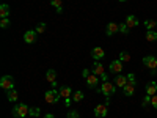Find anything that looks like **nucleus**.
Masks as SVG:
<instances>
[{"label":"nucleus","instance_id":"f257e3e1","mask_svg":"<svg viewBox=\"0 0 157 118\" xmlns=\"http://www.w3.org/2000/svg\"><path fill=\"white\" fill-rule=\"evenodd\" d=\"M29 110H30V107L27 106V104L21 102V104H17V106H14L11 109V115L14 118H25L29 115Z\"/></svg>","mask_w":157,"mask_h":118},{"label":"nucleus","instance_id":"f03ea898","mask_svg":"<svg viewBox=\"0 0 157 118\" xmlns=\"http://www.w3.org/2000/svg\"><path fill=\"white\" fill-rule=\"evenodd\" d=\"M98 91L99 93H102L105 98H110V96H113L115 95V91H116V85L115 84H112V82H102L101 84V87L98 88Z\"/></svg>","mask_w":157,"mask_h":118},{"label":"nucleus","instance_id":"7ed1b4c3","mask_svg":"<svg viewBox=\"0 0 157 118\" xmlns=\"http://www.w3.org/2000/svg\"><path fill=\"white\" fill-rule=\"evenodd\" d=\"M141 63H143V66H146L148 69H151V74H152V76L157 74V57H154V55H146V57H143Z\"/></svg>","mask_w":157,"mask_h":118},{"label":"nucleus","instance_id":"20e7f679","mask_svg":"<svg viewBox=\"0 0 157 118\" xmlns=\"http://www.w3.org/2000/svg\"><path fill=\"white\" fill-rule=\"evenodd\" d=\"M60 93L55 90V88H52V90H47L46 91V95H44V99H46V102L47 104H57L58 101H60Z\"/></svg>","mask_w":157,"mask_h":118},{"label":"nucleus","instance_id":"39448f33","mask_svg":"<svg viewBox=\"0 0 157 118\" xmlns=\"http://www.w3.org/2000/svg\"><path fill=\"white\" fill-rule=\"evenodd\" d=\"M0 87H2L5 91L13 90L14 88V79H13L11 76H3L2 79H0Z\"/></svg>","mask_w":157,"mask_h":118},{"label":"nucleus","instance_id":"423d86ee","mask_svg":"<svg viewBox=\"0 0 157 118\" xmlns=\"http://www.w3.org/2000/svg\"><path fill=\"white\" fill-rule=\"evenodd\" d=\"M74 93H72V88L69 87V85H61L60 87V96L66 101V106H69V98L72 96Z\"/></svg>","mask_w":157,"mask_h":118},{"label":"nucleus","instance_id":"0eeeda50","mask_svg":"<svg viewBox=\"0 0 157 118\" xmlns=\"http://www.w3.org/2000/svg\"><path fill=\"white\" fill-rule=\"evenodd\" d=\"M99 81H101V77L96 76V74H93V73H91V74L85 79V82H86V87H88V88H96V87L99 85Z\"/></svg>","mask_w":157,"mask_h":118},{"label":"nucleus","instance_id":"6e6552de","mask_svg":"<svg viewBox=\"0 0 157 118\" xmlns=\"http://www.w3.org/2000/svg\"><path fill=\"white\" fill-rule=\"evenodd\" d=\"M110 73L112 74H120V73H123V61L118 58V60H113L112 63H110Z\"/></svg>","mask_w":157,"mask_h":118},{"label":"nucleus","instance_id":"1a4fd4ad","mask_svg":"<svg viewBox=\"0 0 157 118\" xmlns=\"http://www.w3.org/2000/svg\"><path fill=\"white\" fill-rule=\"evenodd\" d=\"M94 116L96 118H105L107 116V106L105 104H98L94 107Z\"/></svg>","mask_w":157,"mask_h":118},{"label":"nucleus","instance_id":"9d476101","mask_svg":"<svg viewBox=\"0 0 157 118\" xmlns=\"http://www.w3.org/2000/svg\"><path fill=\"white\" fill-rule=\"evenodd\" d=\"M36 38H38V33L35 30H27L24 33V41L27 43V44H33L36 41Z\"/></svg>","mask_w":157,"mask_h":118},{"label":"nucleus","instance_id":"9b49d317","mask_svg":"<svg viewBox=\"0 0 157 118\" xmlns=\"http://www.w3.org/2000/svg\"><path fill=\"white\" fill-rule=\"evenodd\" d=\"M118 32H120V24H116V22H109V24H107L105 33H107L109 36H113V35H116Z\"/></svg>","mask_w":157,"mask_h":118},{"label":"nucleus","instance_id":"f8f14e48","mask_svg":"<svg viewBox=\"0 0 157 118\" xmlns=\"http://www.w3.org/2000/svg\"><path fill=\"white\" fill-rule=\"evenodd\" d=\"M113 84H115L116 87H120V88L126 87V85L129 84V81H127V76H123V74H116V76H115V81H113Z\"/></svg>","mask_w":157,"mask_h":118},{"label":"nucleus","instance_id":"ddd939ff","mask_svg":"<svg viewBox=\"0 0 157 118\" xmlns=\"http://www.w3.org/2000/svg\"><path fill=\"white\" fill-rule=\"evenodd\" d=\"M91 57H93L96 61L102 60L104 57H105V50H104L102 47H93V49H91Z\"/></svg>","mask_w":157,"mask_h":118},{"label":"nucleus","instance_id":"4468645a","mask_svg":"<svg viewBox=\"0 0 157 118\" xmlns=\"http://www.w3.org/2000/svg\"><path fill=\"white\" fill-rule=\"evenodd\" d=\"M93 74H96V76H99V77H102L104 74V65L101 63V61H94V65H93V71H91Z\"/></svg>","mask_w":157,"mask_h":118},{"label":"nucleus","instance_id":"2eb2a0df","mask_svg":"<svg viewBox=\"0 0 157 118\" xmlns=\"http://www.w3.org/2000/svg\"><path fill=\"white\" fill-rule=\"evenodd\" d=\"M146 95H149V96L157 95V82L155 81H152V82H149L146 85Z\"/></svg>","mask_w":157,"mask_h":118},{"label":"nucleus","instance_id":"dca6fc26","mask_svg":"<svg viewBox=\"0 0 157 118\" xmlns=\"http://www.w3.org/2000/svg\"><path fill=\"white\" fill-rule=\"evenodd\" d=\"M126 24H127V27H129V29H134V27H137V25H138V19H137V16H134V14H129V16L126 18Z\"/></svg>","mask_w":157,"mask_h":118},{"label":"nucleus","instance_id":"f3484780","mask_svg":"<svg viewBox=\"0 0 157 118\" xmlns=\"http://www.w3.org/2000/svg\"><path fill=\"white\" fill-rule=\"evenodd\" d=\"M135 87H137V85L127 84L126 87H123V93H124L126 96H134V95H135Z\"/></svg>","mask_w":157,"mask_h":118},{"label":"nucleus","instance_id":"a211bd4d","mask_svg":"<svg viewBox=\"0 0 157 118\" xmlns=\"http://www.w3.org/2000/svg\"><path fill=\"white\" fill-rule=\"evenodd\" d=\"M46 81L50 82V84L57 82V73H55V69H47V73H46Z\"/></svg>","mask_w":157,"mask_h":118},{"label":"nucleus","instance_id":"6ab92c4d","mask_svg":"<svg viewBox=\"0 0 157 118\" xmlns=\"http://www.w3.org/2000/svg\"><path fill=\"white\" fill-rule=\"evenodd\" d=\"M6 98H8V101H11V102H14V101H17L19 99V93H17V90H8L6 91Z\"/></svg>","mask_w":157,"mask_h":118},{"label":"nucleus","instance_id":"aec40b11","mask_svg":"<svg viewBox=\"0 0 157 118\" xmlns=\"http://www.w3.org/2000/svg\"><path fill=\"white\" fill-rule=\"evenodd\" d=\"M146 41L148 43H154V41H157V32L155 30H146Z\"/></svg>","mask_w":157,"mask_h":118},{"label":"nucleus","instance_id":"412c9836","mask_svg":"<svg viewBox=\"0 0 157 118\" xmlns=\"http://www.w3.org/2000/svg\"><path fill=\"white\" fill-rule=\"evenodd\" d=\"M8 16H10V5H6V3L0 5V18L5 19V18H8Z\"/></svg>","mask_w":157,"mask_h":118},{"label":"nucleus","instance_id":"4be33fe9","mask_svg":"<svg viewBox=\"0 0 157 118\" xmlns=\"http://www.w3.org/2000/svg\"><path fill=\"white\" fill-rule=\"evenodd\" d=\"M143 25H145L146 30H154L155 25H157V21H152V19H146L145 22H143Z\"/></svg>","mask_w":157,"mask_h":118},{"label":"nucleus","instance_id":"5701e85b","mask_svg":"<svg viewBox=\"0 0 157 118\" xmlns=\"http://www.w3.org/2000/svg\"><path fill=\"white\" fill-rule=\"evenodd\" d=\"M82 99H83V91H82V90L74 91V95H72V101H74V102H80Z\"/></svg>","mask_w":157,"mask_h":118},{"label":"nucleus","instance_id":"b1692460","mask_svg":"<svg viewBox=\"0 0 157 118\" xmlns=\"http://www.w3.org/2000/svg\"><path fill=\"white\" fill-rule=\"evenodd\" d=\"M39 113H41V109L39 107H30V110H29V116H32V118L39 116Z\"/></svg>","mask_w":157,"mask_h":118},{"label":"nucleus","instance_id":"393cba45","mask_svg":"<svg viewBox=\"0 0 157 118\" xmlns=\"http://www.w3.org/2000/svg\"><path fill=\"white\" fill-rule=\"evenodd\" d=\"M120 60L121 61H130V54L127 50H121L120 52Z\"/></svg>","mask_w":157,"mask_h":118},{"label":"nucleus","instance_id":"a878e982","mask_svg":"<svg viewBox=\"0 0 157 118\" xmlns=\"http://www.w3.org/2000/svg\"><path fill=\"white\" fill-rule=\"evenodd\" d=\"M46 29H47V24H46V22H41V24H38V25H36L35 32H36V33H44Z\"/></svg>","mask_w":157,"mask_h":118},{"label":"nucleus","instance_id":"bb28decb","mask_svg":"<svg viewBox=\"0 0 157 118\" xmlns=\"http://www.w3.org/2000/svg\"><path fill=\"white\" fill-rule=\"evenodd\" d=\"M129 30H130V29L127 27L126 22H121V24H120V33H121V35H129Z\"/></svg>","mask_w":157,"mask_h":118},{"label":"nucleus","instance_id":"cd10ccee","mask_svg":"<svg viewBox=\"0 0 157 118\" xmlns=\"http://www.w3.org/2000/svg\"><path fill=\"white\" fill-rule=\"evenodd\" d=\"M10 18H5V19H2V21H0V27H2V29H8L10 27Z\"/></svg>","mask_w":157,"mask_h":118},{"label":"nucleus","instance_id":"c85d7f7f","mask_svg":"<svg viewBox=\"0 0 157 118\" xmlns=\"http://www.w3.org/2000/svg\"><path fill=\"white\" fill-rule=\"evenodd\" d=\"M151 98H152V96L146 95L145 98H143V101H141V106H143V107H146V106H149V104H151Z\"/></svg>","mask_w":157,"mask_h":118},{"label":"nucleus","instance_id":"c756f323","mask_svg":"<svg viewBox=\"0 0 157 118\" xmlns=\"http://www.w3.org/2000/svg\"><path fill=\"white\" fill-rule=\"evenodd\" d=\"M127 81H129V84H132V85H137V79H135V76L130 73V74H127Z\"/></svg>","mask_w":157,"mask_h":118},{"label":"nucleus","instance_id":"7c9ffc66","mask_svg":"<svg viewBox=\"0 0 157 118\" xmlns=\"http://www.w3.org/2000/svg\"><path fill=\"white\" fill-rule=\"evenodd\" d=\"M50 5L58 10V8H61V0H50Z\"/></svg>","mask_w":157,"mask_h":118},{"label":"nucleus","instance_id":"2f4dec72","mask_svg":"<svg viewBox=\"0 0 157 118\" xmlns=\"http://www.w3.org/2000/svg\"><path fill=\"white\" fill-rule=\"evenodd\" d=\"M68 118H80V116H78V112L77 110H69L68 112Z\"/></svg>","mask_w":157,"mask_h":118},{"label":"nucleus","instance_id":"473e14b6","mask_svg":"<svg viewBox=\"0 0 157 118\" xmlns=\"http://www.w3.org/2000/svg\"><path fill=\"white\" fill-rule=\"evenodd\" d=\"M151 106L157 110V95H154V96L151 98Z\"/></svg>","mask_w":157,"mask_h":118},{"label":"nucleus","instance_id":"72a5a7b5","mask_svg":"<svg viewBox=\"0 0 157 118\" xmlns=\"http://www.w3.org/2000/svg\"><path fill=\"white\" fill-rule=\"evenodd\" d=\"M90 74H91V71H90V69H86V68H85V69L82 71V77H83V79H86V77H88Z\"/></svg>","mask_w":157,"mask_h":118},{"label":"nucleus","instance_id":"f704fd0d","mask_svg":"<svg viewBox=\"0 0 157 118\" xmlns=\"http://www.w3.org/2000/svg\"><path fill=\"white\" fill-rule=\"evenodd\" d=\"M44 118H55V116L52 115V113H46V115H44Z\"/></svg>","mask_w":157,"mask_h":118},{"label":"nucleus","instance_id":"c9c22d12","mask_svg":"<svg viewBox=\"0 0 157 118\" xmlns=\"http://www.w3.org/2000/svg\"><path fill=\"white\" fill-rule=\"evenodd\" d=\"M118 2H123L124 3V2H127V0H118Z\"/></svg>","mask_w":157,"mask_h":118},{"label":"nucleus","instance_id":"e433bc0d","mask_svg":"<svg viewBox=\"0 0 157 118\" xmlns=\"http://www.w3.org/2000/svg\"><path fill=\"white\" fill-rule=\"evenodd\" d=\"M155 29H157V25H155Z\"/></svg>","mask_w":157,"mask_h":118}]
</instances>
